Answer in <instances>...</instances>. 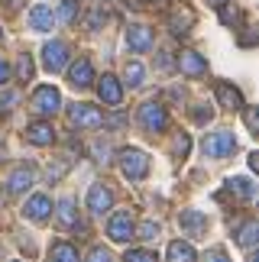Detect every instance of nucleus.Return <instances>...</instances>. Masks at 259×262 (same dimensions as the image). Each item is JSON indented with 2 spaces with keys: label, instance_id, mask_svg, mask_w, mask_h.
I'll list each match as a JSON object with an SVG mask.
<instances>
[{
  "label": "nucleus",
  "instance_id": "nucleus-1",
  "mask_svg": "<svg viewBox=\"0 0 259 262\" xmlns=\"http://www.w3.org/2000/svg\"><path fill=\"white\" fill-rule=\"evenodd\" d=\"M117 162H120V172H123L126 178H133V181H139V178L149 175V156L143 152V149H133V146L120 149Z\"/></svg>",
  "mask_w": 259,
  "mask_h": 262
},
{
  "label": "nucleus",
  "instance_id": "nucleus-2",
  "mask_svg": "<svg viewBox=\"0 0 259 262\" xmlns=\"http://www.w3.org/2000/svg\"><path fill=\"white\" fill-rule=\"evenodd\" d=\"M233 149H236V136L227 133V129H217V133L204 136V152L211 159H224V156H230Z\"/></svg>",
  "mask_w": 259,
  "mask_h": 262
},
{
  "label": "nucleus",
  "instance_id": "nucleus-3",
  "mask_svg": "<svg viewBox=\"0 0 259 262\" xmlns=\"http://www.w3.org/2000/svg\"><path fill=\"white\" fill-rule=\"evenodd\" d=\"M68 117H72V126H81V129H94L104 123V114L94 104H72Z\"/></svg>",
  "mask_w": 259,
  "mask_h": 262
},
{
  "label": "nucleus",
  "instance_id": "nucleus-4",
  "mask_svg": "<svg viewBox=\"0 0 259 262\" xmlns=\"http://www.w3.org/2000/svg\"><path fill=\"white\" fill-rule=\"evenodd\" d=\"M139 123H143L149 133H159V129H165V123H168L165 107L156 104V100H146V104L139 107Z\"/></svg>",
  "mask_w": 259,
  "mask_h": 262
},
{
  "label": "nucleus",
  "instance_id": "nucleus-5",
  "mask_svg": "<svg viewBox=\"0 0 259 262\" xmlns=\"http://www.w3.org/2000/svg\"><path fill=\"white\" fill-rule=\"evenodd\" d=\"M107 236H111L114 243H130V236H133V217H130V210H117L111 217Z\"/></svg>",
  "mask_w": 259,
  "mask_h": 262
},
{
  "label": "nucleus",
  "instance_id": "nucleus-6",
  "mask_svg": "<svg viewBox=\"0 0 259 262\" xmlns=\"http://www.w3.org/2000/svg\"><path fill=\"white\" fill-rule=\"evenodd\" d=\"M42 65L49 68V72H62V68L68 65V46L58 42V39L46 42L42 46Z\"/></svg>",
  "mask_w": 259,
  "mask_h": 262
},
{
  "label": "nucleus",
  "instance_id": "nucleus-7",
  "mask_svg": "<svg viewBox=\"0 0 259 262\" xmlns=\"http://www.w3.org/2000/svg\"><path fill=\"white\" fill-rule=\"evenodd\" d=\"M33 107L39 110V114H55V110L62 107V94H58V88H52V84H42V88H36Z\"/></svg>",
  "mask_w": 259,
  "mask_h": 262
},
{
  "label": "nucleus",
  "instance_id": "nucleus-8",
  "mask_svg": "<svg viewBox=\"0 0 259 262\" xmlns=\"http://www.w3.org/2000/svg\"><path fill=\"white\" fill-rule=\"evenodd\" d=\"M23 214H26L29 220H36V224H42V220L52 214V198H49V194H33V198L26 201Z\"/></svg>",
  "mask_w": 259,
  "mask_h": 262
},
{
  "label": "nucleus",
  "instance_id": "nucleus-9",
  "mask_svg": "<svg viewBox=\"0 0 259 262\" xmlns=\"http://www.w3.org/2000/svg\"><path fill=\"white\" fill-rule=\"evenodd\" d=\"M178 68H182L185 75H191V78H201L207 72V62L195 52V49H182V52H178Z\"/></svg>",
  "mask_w": 259,
  "mask_h": 262
},
{
  "label": "nucleus",
  "instance_id": "nucleus-10",
  "mask_svg": "<svg viewBox=\"0 0 259 262\" xmlns=\"http://www.w3.org/2000/svg\"><path fill=\"white\" fill-rule=\"evenodd\" d=\"M114 204V191L107 185H94L88 191V207H91V214H104V210H111Z\"/></svg>",
  "mask_w": 259,
  "mask_h": 262
},
{
  "label": "nucleus",
  "instance_id": "nucleus-11",
  "mask_svg": "<svg viewBox=\"0 0 259 262\" xmlns=\"http://www.w3.org/2000/svg\"><path fill=\"white\" fill-rule=\"evenodd\" d=\"M97 94H101V100H104V104L117 107V104L123 100V88H120V81H117L114 75H104L101 81H97Z\"/></svg>",
  "mask_w": 259,
  "mask_h": 262
},
{
  "label": "nucleus",
  "instance_id": "nucleus-12",
  "mask_svg": "<svg viewBox=\"0 0 259 262\" xmlns=\"http://www.w3.org/2000/svg\"><path fill=\"white\" fill-rule=\"evenodd\" d=\"M126 46L133 52H149L153 49V29L149 26H130L126 29Z\"/></svg>",
  "mask_w": 259,
  "mask_h": 262
},
{
  "label": "nucleus",
  "instance_id": "nucleus-13",
  "mask_svg": "<svg viewBox=\"0 0 259 262\" xmlns=\"http://www.w3.org/2000/svg\"><path fill=\"white\" fill-rule=\"evenodd\" d=\"M217 91V100H221V107L224 110H243V94H240V88H233V84H227V81H221L214 88Z\"/></svg>",
  "mask_w": 259,
  "mask_h": 262
},
{
  "label": "nucleus",
  "instance_id": "nucleus-14",
  "mask_svg": "<svg viewBox=\"0 0 259 262\" xmlns=\"http://www.w3.org/2000/svg\"><path fill=\"white\" fill-rule=\"evenodd\" d=\"M68 81H72L75 88H91V81H94L91 62H88V58H78V62L68 68Z\"/></svg>",
  "mask_w": 259,
  "mask_h": 262
},
{
  "label": "nucleus",
  "instance_id": "nucleus-15",
  "mask_svg": "<svg viewBox=\"0 0 259 262\" xmlns=\"http://www.w3.org/2000/svg\"><path fill=\"white\" fill-rule=\"evenodd\" d=\"M26 139L33 146H52L55 129H52V123H33V126H26Z\"/></svg>",
  "mask_w": 259,
  "mask_h": 262
},
{
  "label": "nucleus",
  "instance_id": "nucleus-16",
  "mask_svg": "<svg viewBox=\"0 0 259 262\" xmlns=\"http://www.w3.org/2000/svg\"><path fill=\"white\" fill-rule=\"evenodd\" d=\"M29 23H33V29H39V33H49V29L55 26V13L46 4H39V7L29 10Z\"/></svg>",
  "mask_w": 259,
  "mask_h": 262
},
{
  "label": "nucleus",
  "instance_id": "nucleus-17",
  "mask_svg": "<svg viewBox=\"0 0 259 262\" xmlns=\"http://www.w3.org/2000/svg\"><path fill=\"white\" fill-rule=\"evenodd\" d=\"M36 181V172L33 165H19L13 175H10V194H23V191Z\"/></svg>",
  "mask_w": 259,
  "mask_h": 262
},
{
  "label": "nucleus",
  "instance_id": "nucleus-18",
  "mask_svg": "<svg viewBox=\"0 0 259 262\" xmlns=\"http://www.w3.org/2000/svg\"><path fill=\"white\" fill-rule=\"evenodd\" d=\"M168 26H172V33H175V36L188 33V29L195 26V16H191V10H188V7L175 10V13H172V19H168Z\"/></svg>",
  "mask_w": 259,
  "mask_h": 262
},
{
  "label": "nucleus",
  "instance_id": "nucleus-19",
  "mask_svg": "<svg viewBox=\"0 0 259 262\" xmlns=\"http://www.w3.org/2000/svg\"><path fill=\"white\" fill-rule=\"evenodd\" d=\"M168 262H198L195 246H191V243H182V239H175V243L168 246Z\"/></svg>",
  "mask_w": 259,
  "mask_h": 262
},
{
  "label": "nucleus",
  "instance_id": "nucleus-20",
  "mask_svg": "<svg viewBox=\"0 0 259 262\" xmlns=\"http://www.w3.org/2000/svg\"><path fill=\"white\" fill-rule=\"evenodd\" d=\"M178 224H182L188 233H204V227H207V220H204V214H198V210H185L182 217H178Z\"/></svg>",
  "mask_w": 259,
  "mask_h": 262
},
{
  "label": "nucleus",
  "instance_id": "nucleus-21",
  "mask_svg": "<svg viewBox=\"0 0 259 262\" xmlns=\"http://www.w3.org/2000/svg\"><path fill=\"white\" fill-rule=\"evenodd\" d=\"M227 185H230V191H233V194L243 201V204H250V201H253V194H256V185H253L250 178H230Z\"/></svg>",
  "mask_w": 259,
  "mask_h": 262
},
{
  "label": "nucleus",
  "instance_id": "nucleus-22",
  "mask_svg": "<svg viewBox=\"0 0 259 262\" xmlns=\"http://www.w3.org/2000/svg\"><path fill=\"white\" fill-rule=\"evenodd\" d=\"M256 236H259V224H256V220H246V224L236 230V243H240L243 249H253L256 246Z\"/></svg>",
  "mask_w": 259,
  "mask_h": 262
},
{
  "label": "nucleus",
  "instance_id": "nucleus-23",
  "mask_svg": "<svg viewBox=\"0 0 259 262\" xmlns=\"http://www.w3.org/2000/svg\"><path fill=\"white\" fill-rule=\"evenodd\" d=\"M49 262H78V249L72 243H55L49 249Z\"/></svg>",
  "mask_w": 259,
  "mask_h": 262
},
{
  "label": "nucleus",
  "instance_id": "nucleus-24",
  "mask_svg": "<svg viewBox=\"0 0 259 262\" xmlns=\"http://www.w3.org/2000/svg\"><path fill=\"white\" fill-rule=\"evenodd\" d=\"M58 224H62L65 230H72V227L78 224V214H75V201H72V198L58 201Z\"/></svg>",
  "mask_w": 259,
  "mask_h": 262
},
{
  "label": "nucleus",
  "instance_id": "nucleus-25",
  "mask_svg": "<svg viewBox=\"0 0 259 262\" xmlns=\"http://www.w3.org/2000/svg\"><path fill=\"white\" fill-rule=\"evenodd\" d=\"M123 262H159V256L153 253V249H130V253L123 256Z\"/></svg>",
  "mask_w": 259,
  "mask_h": 262
},
{
  "label": "nucleus",
  "instance_id": "nucleus-26",
  "mask_svg": "<svg viewBox=\"0 0 259 262\" xmlns=\"http://www.w3.org/2000/svg\"><path fill=\"white\" fill-rule=\"evenodd\" d=\"M123 78H126V84H130V88H139V84H143V65H139V62H130Z\"/></svg>",
  "mask_w": 259,
  "mask_h": 262
},
{
  "label": "nucleus",
  "instance_id": "nucleus-27",
  "mask_svg": "<svg viewBox=\"0 0 259 262\" xmlns=\"http://www.w3.org/2000/svg\"><path fill=\"white\" fill-rule=\"evenodd\" d=\"M78 16V0H62V7H58V19L62 23H72Z\"/></svg>",
  "mask_w": 259,
  "mask_h": 262
},
{
  "label": "nucleus",
  "instance_id": "nucleus-28",
  "mask_svg": "<svg viewBox=\"0 0 259 262\" xmlns=\"http://www.w3.org/2000/svg\"><path fill=\"white\" fill-rule=\"evenodd\" d=\"M16 75H19V81H29L36 72H33V58L29 55H19V62H16Z\"/></svg>",
  "mask_w": 259,
  "mask_h": 262
},
{
  "label": "nucleus",
  "instance_id": "nucleus-29",
  "mask_svg": "<svg viewBox=\"0 0 259 262\" xmlns=\"http://www.w3.org/2000/svg\"><path fill=\"white\" fill-rule=\"evenodd\" d=\"M16 107V91H4L0 94V114H10Z\"/></svg>",
  "mask_w": 259,
  "mask_h": 262
},
{
  "label": "nucleus",
  "instance_id": "nucleus-30",
  "mask_svg": "<svg viewBox=\"0 0 259 262\" xmlns=\"http://www.w3.org/2000/svg\"><path fill=\"white\" fill-rule=\"evenodd\" d=\"M188 149H191V139H188L185 133H178V136H175V156H182V159H185V156H188Z\"/></svg>",
  "mask_w": 259,
  "mask_h": 262
},
{
  "label": "nucleus",
  "instance_id": "nucleus-31",
  "mask_svg": "<svg viewBox=\"0 0 259 262\" xmlns=\"http://www.w3.org/2000/svg\"><path fill=\"white\" fill-rule=\"evenodd\" d=\"M101 23H107V10L101 13V7H94V13H91V19H88V29H97Z\"/></svg>",
  "mask_w": 259,
  "mask_h": 262
},
{
  "label": "nucleus",
  "instance_id": "nucleus-32",
  "mask_svg": "<svg viewBox=\"0 0 259 262\" xmlns=\"http://www.w3.org/2000/svg\"><path fill=\"white\" fill-rule=\"evenodd\" d=\"M156 233H159V224H156V220H146V224L139 227V236H143V239H153Z\"/></svg>",
  "mask_w": 259,
  "mask_h": 262
},
{
  "label": "nucleus",
  "instance_id": "nucleus-33",
  "mask_svg": "<svg viewBox=\"0 0 259 262\" xmlns=\"http://www.w3.org/2000/svg\"><path fill=\"white\" fill-rule=\"evenodd\" d=\"M243 117H246V126H250V133H256V129H259V117H256V110H253V107H246V110H243Z\"/></svg>",
  "mask_w": 259,
  "mask_h": 262
},
{
  "label": "nucleus",
  "instance_id": "nucleus-34",
  "mask_svg": "<svg viewBox=\"0 0 259 262\" xmlns=\"http://www.w3.org/2000/svg\"><path fill=\"white\" fill-rule=\"evenodd\" d=\"M88 262H114V259H111V253H107V249H101V246H97V249H91V256H88Z\"/></svg>",
  "mask_w": 259,
  "mask_h": 262
},
{
  "label": "nucleus",
  "instance_id": "nucleus-35",
  "mask_svg": "<svg viewBox=\"0 0 259 262\" xmlns=\"http://www.w3.org/2000/svg\"><path fill=\"white\" fill-rule=\"evenodd\" d=\"M204 262H230V259H227V253H224V249H211V253L204 256Z\"/></svg>",
  "mask_w": 259,
  "mask_h": 262
},
{
  "label": "nucleus",
  "instance_id": "nucleus-36",
  "mask_svg": "<svg viewBox=\"0 0 259 262\" xmlns=\"http://www.w3.org/2000/svg\"><path fill=\"white\" fill-rule=\"evenodd\" d=\"M195 120L198 123H207L211 120V107H195Z\"/></svg>",
  "mask_w": 259,
  "mask_h": 262
},
{
  "label": "nucleus",
  "instance_id": "nucleus-37",
  "mask_svg": "<svg viewBox=\"0 0 259 262\" xmlns=\"http://www.w3.org/2000/svg\"><path fill=\"white\" fill-rule=\"evenodd\" d=\"M7 78H10V65L0 58V84H7Z\"/></svg>",
  "mask_w": 259,
  "mask_h": 262
},
{
  "label": "nucleus",
  "instance_id": "nucleus-38",
  "mask_svg": "<svg viewBox=\"0 0 259 262\" xmlns=\"http://www.w3.org/2000/svg\"><path fill=\"white\" fill-rule=\"evenodd\" d=\"M7 4V10H19V4H23V0H4Z\"/></svg>",
  "mask_w": 259,
  "mask_h": 262
},
{
  "label": "nucleus",
  "instance_id": "nucleus-39",
  "mask_svg": "<svg viewBox=\"0 0 259 262\" xmlns=\"http://www.w3.org/2000/svg\"><path fill=\"white\" fill-rule=\"evenodd\" d=\"M207 4H214V7H224V4H227V0H207Z\"/></svg>",
  "mask_w": 259,
  "mask_h": 262
},
{
  "label": "nucleus",
  "instance_id": "nucleus-40",
  "mask_svg": "<svg viewBox=\"0 0 259 262\" xmlns=\"http://www.w3.org/2000/svg\"><path fill=\"white\" fill-rule=\"evenodd\" d=\"M0 36H4V33H0Z\"/></svg>",
  "mask_w": 259,
  "mask_h": 262
}]
</instances>
